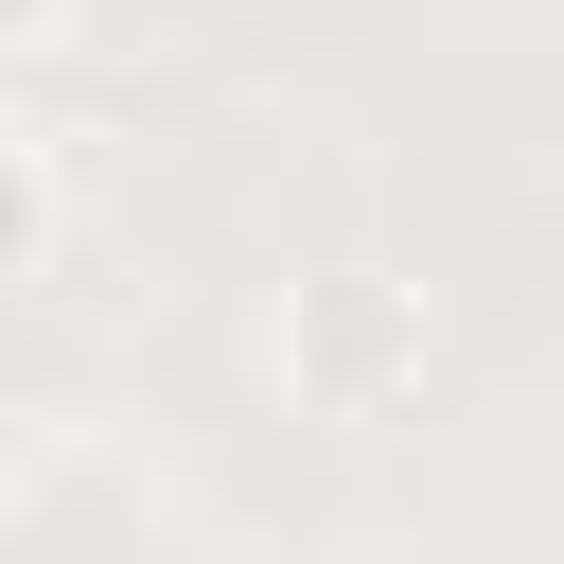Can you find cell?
Returning a JSON list of instances; mask_svg holds the SVG:
<instances>
[{
  "instance_id": "obj_1",
  "label": "cell",
  "mask_w": 564,
  "mask_h": 564,
  "mask_svg": "<svg viewBox=\"0 0 564 564\" xmlns=\"http://www.w3.org/2000/svg\"><path fill=\"white\" fill-rule=\"evenodd\" d=\"M405 370H423V300H405V282H370V264L300 282V317H282V388H300V405L352 423V405H388Z\"/></svg>"
},
{
  "instance_id": "obj_2",
  "label": "cell",
  "mask_w": 564,
  "mask_h": 564,
  "mask_svg": "<svg viewBox=\"0 0 564 564\" xmlns=\"http://www.w3.org/2000/svg\"><path fill=\"white\" fill-rule=\"evenodd\" d=\"M35 264H53V159H35V141H0V317L35 300Z\"/></svg>"
},
{
  "instance_id": "obj_3",
  "label": "cell",
  "mask_w": 564,
  "mask_h": 564,
  "mask_svg": "<svg viewBox=\"0 0 564 564\" xmlns=\"http://www.w3.org/2000/svg\"><path fill=\"white\" fill-rule=\"evenodd\" d=\"M53 18H70V0H0V70H18V53L53 35Z\"/></svg>"
}]
</instances>
